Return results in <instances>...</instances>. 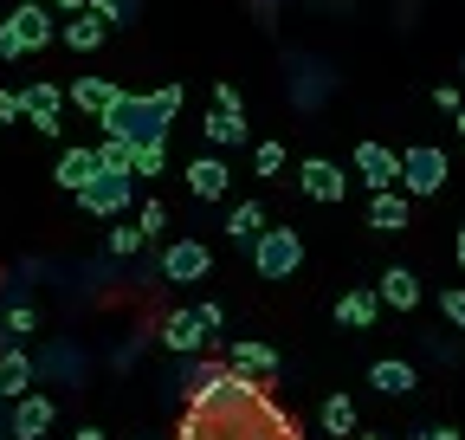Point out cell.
Returning <instances> with one entry per match:
<instances>
[{
    "instance_id": "cell-6",
    "label": "cell",
    "mask_w": 465,
    "mask_h": 440,
    "mask_svg": "<svg viewBox=\"0 0 465 440\" xmlns=\"http://www.w3.org/2000/svg\"><path fill=\"white\" fill-rule=\"evenodd\" d=\"M130 195H136V175L104 169L91 188H78V207H84V214H97V220H110V214H124V207H130Z\"/></svg>"
},
{
    "instance_id": "cell-22",
    "label": "cell",
    "mask_w": 465,
    "mask_h": 440,
    "mask_svg": "<svg viewBox=\"0 0 465 440\" xmlns=\"http://www.w3.org/2000/svg\"><path fill=\"white\" fill-rule=\"evenodd\" d=\"M207 143H220V149L246 143V117H240V104H213V117H207Z\"/></svg>"
},
{
    "instance_id": "cell-12",
    "label": "cell",
    "mask_w": 465,
    "mask_h": 440,
    "mask_svg": "<svg viewBox=\"0 0 465 440\" xmlns=\"http://www.w3.org/2000/svg\"><path fill=\"white\" fill-rule=\"evenodd\" d=\"M226 182H232V169H226L220 155H194V162H188V188H194V201H220Z\"/></svg>"
},
{
    "instance_id": "cell-9",
    "label": "cell",
    "mask_w": 465,
    "mask_h": 440,
    "mask_svg": "<svg viewBox=\"0 0 465 440\" xmlns=\"http://www.w3.org/2000/svg\"><path fill=\"white\" fill-rule=\"evenodd\" d=\"M298 182H304V195H311V201H342V195H349V175L336 169L330 155H311L304 169H298Z\"/></svg>"
},
{
    "instance_id": "cell-17",
    "label": "cell",
    "mask_w": 465,
    "mask_h": 440,
    "mask_svg": "<svg viewBox=\"0 0 465 440\" xmlns=\"http://www.w3.org/2000/svg\"><path fill=\"white\" fill-rule=\"evenodd\" d=\"M259 234H265V207L259 201H240V207L226 214V240L232 246H259Z\"/></svg>"
},
{
    "instance_id": "cell-28",
    "label": "cell",
    "mask_w": 465,
    "mask_h": 440,
    "mask_svg": "<svg viewBox=\"0 0 465 440\" xmlns=\"http://www.w3.org/2000/svg\"><path fill=\"white\" fill-rule=\"evenodd\" d=\"M252 169H259V175H278V169H284V143H259V149H252Z\"/></svg>"
},
{
    "instance_id": "cell-35",
    "label": "cell",
    "mask_w": 465,
    "mask_h": 440,
    "mask_svg": "<svg viewBox=\"0 0 465 440\" xmlns=\"http://www.w3.org/2000/svg\"><path fill=\"white\" fill-rule=\"evenodd\" d=\"M420 440H465L459 427H420Z\"/></svg>"
},
{
    "instance_id": "cell-3",
    "label": "cell",
    "mask_w": 465,
    "mask_h": 440,
    "mask_svg": "<svg viewBox=\"0 0 465 440\" xmlns=\"http://www.w3.org/2000/svg\"><path fill=\"white\" fill-rule=\"evenodd\" d=\"M304 265V234L298 227H265L259 246H252V272L259 279H291Z\"/></svg>"
},
{
    "instance_id": "cell-10",
    "label": "cell",
    "mask_w": 465,
    "mask_h": 440,
    "mask_svg": "<svg viewBox=\"0 0 465 440\" xmlns=\"http://www.w3.org/2000/svg\"><path fill=\"white\" fill-rule=\"evenodd\" d=\"M72 104V91H58V85H26V124L58 136V110Z\"/></svg>"
},
{
    "instance_id": "cell-29",
    "label": "cell",
    "mask_w": 465,
    "mask_h": 440,
    "mask_svg": "<svg viewBox=\"0 0 465 440\" xmlns=\"http://www.w3.org/2000/svg\"><path fill=\"white\" fill-rule=\"evenodd\" d=\"M7 337H14V344H26V337H33V311H26V305H14V311H7Z\"/></svg>"
},
{
    "instance_id": "cell-18",
    "label": "cell",
    "mask_w": 465,
    "mask_h": 440,
    "mask_svg": "<svg viewBox=\"0 0 465 440\" xmlns=\"http://www.w3.org/2000/svg\"><path fill=\"white\" fill-rule=\"evenodd\" d=\"M369 382H375L381 395H414V382H420V375H414V363H401V356H381V363L369 369Z\"/></svg>"
},
{
    "instance_id": "cell-33",
    "label": "cell",
    "mask_w": 465,
    "mask_h": 440,
    "mask_svg": "<svg viewBox=\"0 0 465 440\" xmlns=\"http://www.w3.org/2000/svg\"><path fill=\"white\" fill-rule=\"evenodd\" d=\"M136 220H143V227H149V240H155V234H162V227H168V207H162V201H149V207H143V214H136Z\"/></svg>"
},
{
    "instance_id": "cell-15",
    "label": "cell",
    "mask_w": 465,
    "mask_h": 440,
    "mask_svg": "<svg viewBox=\"0 0 465 440\" xmlns=\"http://www.w3.org/2000/svg\"><path fill=\"white\" fill-rule=\"evenodd\" d=\"M375 292H381V305H394V311H414V305H420V279H414L407 265H388Z\"/></svg>"
},
{
    "instance_id": "cell-25",
    "label": "cell",
    "mask_w": 465,
    "mask_h": 440,
    "mask_svg": "<svg viewBox=\"0 0 465 440\" xmlns=\"http://www.w3.org/2000/svg\"><path fill=\"white\" fill-rule=\"evenodd\" d=\"M97 155H104V169L136 175V143H130V136H104V143H97Z\"/></svg>"
},
{
    "instance_id": "cell-39",
    "label": "cell",
    "mask_w": 465,
    "mask_h": 440,
    "mask_svg": "<svg viewBox=\"0 0 465 440\" xmlns=\"http://www.w3.org/2000/svg\"><path fill=\"white\" fill-rule=\"evenodd\" d=\"M136 440H149V434H136Z\"/></svg>"
},
{
    "instance_id": "cell-11",
    "label": "cell",
    "mask_w": 465,
    "mask_h": 440,
    "mask_svg": "<svg viewBox=\"0 0 465 440\" xmlns=\"http://www.w3.org/2000/svg\"><path fill=\"white\" fill-rule=\"evenodd\" d=\"M162 344H168L174 356H194V350L207 344V324H201V311H168V317H162Z\"/></svg>"
},
{
    "instance_id": "cell-30",
    "label": "cell",
    "mask_w": 465,
    "mask_h": 440,
    "mask_svg": "<svg viewBox=\"0 0 465 440\" xmlns=\"http://www.w3.org/2000/svg\"><path fill=\"white\" fill-rule=\"evenodd\" d=\"M26 117V91H0V124H20Z\"/></svg>"
},
{
    "instance_id": "cell-37",
    "label": "cell",
    "mask_w": 465,
    "mask_h": 440,
    "mask_svg": "<svg viewBox=\"0 0 465 440\" xmlns=\"http://www.w3.org/2000/svg\"><path fill=\"white\" fill-rule=\"evenodd\" d=\"M72 440H104V427H78V434H72Z\"/></svg>"
},
{
    "instance_id": "cell-36",
    "label": "cell",
    "mask_w": 465,
    "mask_h": 440,
    "mask_svg": "<svg viewBox=\"0 0 465 440\" xmlns=\"http://www.w3.org/2000/svg\"><path fill=\"white\" fill-rule=\"evenodd\" d=\"M52 7H65V14H84V7H91V0H52Z\"/></svg>"
},
{
    "instance_id": "cell-5",
    "label": "cell",
    "mask_w": 465,
    "mask_h": 440,
    "mask_svg": "<svg viewBox=\"0 0 465 440\" xmlns=\"http://www.w3.org/2000/svg\"><path fill=\"white\" fill-rule=\"evenodd\" d=\"M207 272H213V253L201 240H168L162 246V279L168 285H201Z\"/></svg>"
},
{
    "instance_id": "cell-14",
    "label": "cell",
    "mask_w": 465,
    "mask_h": 440,
    "mask_svg": "<svg viewBox=\"0 0 465 440\" xmlns=\"http://www.w3.org/2000/svg\"><path fill=\"white\" fill-rule=\"evenodd\" d=\"M20 395H33V356L7 350L0 356V402H20Z\"/></svg>"
},
{
    "instance_id": "cell-34",
    "label": "cell",
    "mask_w": 465,
    "mask_h": 440,
    "mask_svg": "<svg viewBox=\"0 0 465 440\" xmlns=\"http://www.w3.org/2000/svg\"><path fill=\"white\" fill-rule=\"evenodd\" d=\"M433 104L446 110V117H459V110H465V104H459V85H440V91H433Z\"/></svg>"
},
{
    "instance_id": "cell-31",
    "label": "cell",
    "mask_w": 465,
    "mask_h": 440,
    "mask_svg": "<svg viewBox=\"0 0 465 440\" xmlns=\"http://www.w3.org/2000/svg\"><path fill=\"white\" fill-rule=\"evenodd\" d=\"M440 311H446V324H452V330H465V292H459V285L440 298Z\"/></svg>"
},
{
    "instance_id": "cell-19",
    "label": "cell",
    "mask_w": 465,
    "mask_h": 440,
    "mask_svg": "<svg viewBox=\"0 0 465 440\" xmlns=\"http://www.w3.org/2000/svg\"><path fill=\"white\" fill-rule=\"evenodd\" d=\"M104 33H110V20H104V14H91V7L65 20V45H72V52H97V45H104Z\"/></svg>"
},
{
    "instance_id": "cell-16",
    "label": "cell",
    "mask_w": 465,
    "mask_h": 440,
    "mask_svg": "<svg viewBox=\"0 0 465 440\" xmlns=\"http://www.w3.org/2000/svg\"><path fill=\"white\" fill-rule=\"evenodd\" d=\"M65 91H72V104H78V110H84V117H104V110H110V104H116V97H124V91H116V85H110V78H72V85H65Z\"/></svg>"
},
{
    "instance_id": "cell-7",
    "label": "cell",
    "mask_w": 465,
    "mask_h": 440,
    "mask_svg": "<svg viewBox=\"0 0 465 440\" xmlns=\"http://www.w3.org/2000/svg\"><path fill=\"white\" fill-rule=\"evenodd\" d=\"M356 182H362L369 195L394 188V182H401V155H394L388 143H356Z\"/></svg>"
},
{
    "instance_id": "cell-8",
    "label": "cell",
    "mask_w": 465,
    "mask_h": 440,
    "mask_svg": "<svg viewBox=\"0 0 465 440\" xmlns=\"http://www.w3.org/2000/svg\"><path fill=\"white\" fill-rule=\"evenodd\" d=\"M58 421V408H52V395H20L14 402V415H7V434L14 440H45V427Z\"/></svg>"
},
{
    "instance_id": "cell-32",
    "label": "cell",
    "mask_w": 465,
    "mask_h": 440,
    "mask_svg": "<svg viewBox=\"0 0 465 440\" xmlns=\"http://www.w3.org/2000/svg\"><path fill=\"white\" fill-rule=\"evenodd\" d=\"M91 14H104L110 26H124L130 20V0H91Z\"/></svg>"
},
{
    "instance_id": "cell-21",
    "label": "cell",
    "mask_w": 465,
    "mask_h": 440,
    "mask_svg": "<svg viewBox=\"0 0 465 440\" xmlns=\"http://www.w3.org/2000/svg\"><path fill=\"white\" fill-rule=\"evenodd\" d=\"M375 311H381V292H342L336 298V324H349V330H369Z\"/></svg>"
},
{
    "instance_id": "cell-38",
    "label": "cell",
    "mask_w": 465,
    "mask_h": 440,
    "mask_svg": "<svg viewBox=\"0 0 465 440\" xmlns=\"http://www.w3.org/2000/svg\"><path fill=\"white\" fill-rule=\"evenodd\" d=\"M459 265H465V227H459Z\"/></svg>"
},
{
    "instance_id": "cell-2",
    "label": "cell",
    "mask_w": 465,
    "mask_h": 440,
    "mask_svg": "<svg viewBox=\"0 0 465 440\" xmlns=\"http://www.w3.org/2000/svg\"><path fill=\"white\" fill-rule=\"evenodd\" d=\"M39 45H52V14L39 0H20V7L0 20V59H26Z\"/></svg>"
},
{
    "instance_id": "cell-27",
    "label": "cell",
    "mask_w": 465,
    "mask_h": 440,
    "mask_svg": "<svg viewBox=\"0 0 465 440\" xmlns=\"http://www.w3.org/2000/svg\"><path fill=\"white\" fill-rule=\"evenodd\" d=\"M168 162V143H136V175H162Z\"/></svg>"
},
{
    "instance_id": "cell-20",
    "label": "cell",
    "mask_w": 465,
    "mask_h": 440,
    "mask_svg": "<svg viewBox=\"0 0 465 440\" xmlns=\"http://www.w3.org/2000/svg\"><path fill=\"white\" fill-rule=\"evenodd\" d=\"M369 227H375V234H401V227H407V195L381 188V195L369 201Z\"/></svg>"
},
{
    "instance_id": "cell-24",
    "label": "cell",
    "mask_w": 465,
    "mask_h": 440,
    "mask_svg": "<svg viewBox=\"0 0 465 440\" xmlns=\"http://www.w3.org/2000/svg\"><path fill=\"white\" fill-rule=\"evenodd\" d=\"M232 369H252V375H278V350H272V344H232Z\"/></svg>"
},
{
    "instance_id": "cell-13",
    "label": "cell",
    "mask_w": 465,
    "mask_h": 440,
    "mask_svg": "<svg viewBox=\"0 0 465 440\" xmlns=\"http://www.w3.org/2000/svg\"><path fill=\"white\" fill-rule=\"evenodd\" d=\"M97 175H104V155H97V149H65V155H58V188L78 195V188H91Z\"/></svg>"
},
{
    "instance_id": "cell-26",
    "label": "cell",
    "mask_w": 465,
    "mask_h": 440,
    "mask_svg": "<svg viewBox=\"0 0 465 440\" xmlns=\"http://www.w3.org/2000/svg\"><path fill=\"white\" fill-rule=\"evenodd\" d=\"M143 240H149V227H143V220H130V227H110V253H116V259L143 253Z\"/></svg>"
},
{
    "instance_id": "cell-23",
    "label": "cell",
    "mask_w": 465,
    "mask_h": 440,
    "mask_svg": "<svg viewBox=\"0 0 465 440\" xmlns=\"http://www.w3.org/2000/svg\"><path fill=\"white\" fill-rule=\"evenodd\" d=\"M323 434L356 440V395H330V402H323Z\"/></svg>"
},
{
    "instance_id": "cell-4",
    "label": "cell",
    "mask_w": 465,
    "mask_h": 440,
    "mask_svg": "<svg viewBox=\"0 0 465 440\" xmlns=\"http://www.w3.org/2000/svg\"><path fill=\"white\" fill-rule=\"evenodd\" d=\"M446 175H452V169H446V149H433V143H414V149L401 155V188H407V195H420V201L440 195Z\"/></svg>"
},
{
    "instance_id": "cell-1",
    "label": "cell",
    "mask_w": 465,
    "mask_h": 440,
    "mask_svg": "<svg viewBox=\"0 0 465 440\" xmlns=\"http://www.w3.org/2000/svg\"><path fill=\"white\" fill-rule=\"evenodd\" d=\"M174 110H182V85H162L149 97H116L104 110V136H130V143H168V124H174Z\"/></svg>"
}]
</instances>
